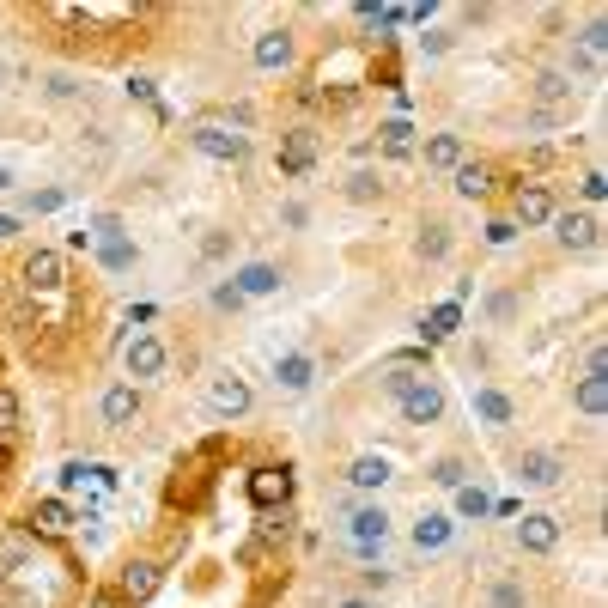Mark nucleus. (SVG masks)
<instances>
[{"mask_svg":"<svg viewBox=\"0 0 608 608\" xmlns=\"http://www.w3.org/2000/svg\"><path fill=\"white\" fill-rule=\"evenodd\" d=\"M347 542H353L359 560H377L384 542H390V511L384 505H353L347 511Z\"/></svg>","mask_w":608,"mask_h":608,"instance_id":"1","label":"nucleus"},{"mask_svg":"<svg viewBox=\"0 0 608 608\" xmlns=\"http://www.w3.org/2000/svg\"><path fill=\"white\" fill-rule=\"evenodd\" d=\"M195 152H207V159H219V165H244L250 159V134H238L232 122H195Z\"/></svg>","mask_w":608,"mask_h":608,"instance_id":"2","label":"nucleus"},{"mask_svg":"<svg viewBox=\"0 0 608 608\" xmlns=\"http://www.w3.org/2000/svg\"><path fill=\"white\" fill-rule=\"evenodd\" d=\"M159 584H165V566H152V560H128V566H122V578H116V596H122L128 608H140V602L159 596Z\"/></svg>","mask_w":608,"mask_h":608,"instance_id":"3","label":"nucleus"},{"mask_svg":"<svg viewBox=\"0 0 608 608\" xmlns=\"http://www.w3.org/2000/svg\"><path fill=\"white\" fill-rule=\"evenodd\" d=\"M560 207L548 195V183H517L511 189V225H548Z\"/></svg>","mask_w":608,"mask_h":608,"instance_id":"4","label":"nucleus"},{"mask_svg":"<svg viewBox=\"0 0 608 608\" xmlns=\"http://www.w3.org/2000/svg\"><path fill=\"white\" fill-rule=\"evenodd\" d=\"M560 517H548V511H523V523H517V548L523 554H554L560 548Z\"/></svg>","mask_w":608,"mask_h":608,"instance_id":"5","label":"nucleus"},{"mask_svg":"<svg viewBox=\"0 0 608 608\" xmlns=\"http://www.w3.org/2000/svg\"><path fill=\"white\" fill-rule=\"evenodd\" d=\"M207 408L219 420H244L250 414V384H244V377H232V371L213 377V384H207Z\"/></svg>","mask_w":608,"mask_h":608,"instance_id":"6","label":"nucleus"},{"mask_svg":"<svg viewBox=\"0 0 608 608\" xmlns=\"http://www.w3.org/2000/svg\"><path fill=\"white\" fill-rule=\"evenodd\" d=\"M560 475H566V456L560 450H523L517 456V481L523 487H560Z\"/></svg>","mask_w":608,"mask_h":608,"instance_id":"7","label":"nucleus"},{"mask_svg":"<svg viewBox=\"0 0 608 608\" xmlns=\"http://www.w3.org/2000/svg\"><path fill=\"white\" fill-rule=\"evenodd\" d=\"M402 420L408 426H438L444 420V390L432 384V377H420V384L402 396Z\"/></svg>","mask_w":608,"mask_h":608,"instance_id":"8","label":"nucleus"},{"mask_svg":"<svg viewBox=\"0 0 608 608\" xmlns=\"http://www.w3.org/2000/svg\"><path fill=\"white\" fill-rule=\"evenodd\" d=\"M548 225H554V238H560L566 250H596V244H602V225H596L590 213H572V207H566V213H554Z\"/></svg>","mask_w":608,"mask_h":608,"instance_id":"9","label":"nucleus"},{"mask_svg":"<svg viewBox=\"0 0 608 608\" xmlns=\"http://www.w3.org/2000/svg\"><path fill=\"white\" fill-rule=\"evenodd\" d=\"M122 365H128L134 384H140V377H159V371H165V341H159V335H134V341L122 347Z\"/></svg>","mask_w":608,"mask_h":608,"instance_id":"10","label":"nucleus"},{"mask_svg":"<svg viewBox=\"0 0 608 608\" xmlns=\"http://www.w3.org/2000/svg\"><path fill=\"white\" fill-rule=\"evenodd\" d=\"M98 414H104L110 432H128V426L140 420V390H134V384H110L104 402H98Z\"/></svg>","mask_w":608,"mask_h":608,"instance_id":"11","label":"nucleus"},{"mask_svg":"<svg viewBox=\"0 0 608 608\" xmlns=\"http://www.w3.org/2000/svg\"><path fill=\"white\" fill-rule=\"evenodd\" d=\"M274 384H280L286 396H304V390L317 384V359H311V353H280V359H274Z\"/></svg>","mask_w":608,"mask_h":608,"instance_id":"12","label":"nucleus"},{"mask_svg":"<svg viewBox=\"0 0 608 608\" xmlns=\"http://www.w3.org/2000/svg\"><path fill=\"white\" fill-rule=\"evenodd\" d=\"M450 536H456V517H450V511H426V517L414 523V536H408V542H414V554H444Z\"/></svg>","mask_w":608,"mask_h":608,"instance_id":"13","label":"nucleus"},{"mask_svg":"<svg viewBox=\"0 0 608 608\" xmlns=\"http://www.w3.org/2000/svg\"><path fill=\"white\" fill-rule=\"evenodd\" d=\"M25 286L31 292H61V280H67V262L55 256V250H37V256H25Z\"/></svg>","mask_w":608,"mask_h":608,"instance_id":"14","label":"nucleus"},{"mask_svg":"<svg viewBox=\"0 0 608 608\" xmlns=\"http://www.w3.org/2000/svg\"><path fill=\"white\" fill-rule=\"evenodd\" d=\"M250 499H256L262 511L286 505V499H292V469H286V463H280V469H256V475H250Z\"/></svg>","mask_w":608,"mask_h":608,"instance_id":"15","label":"nucleus"},{"mask_svg":"<svg viewBox=\"0 0 608 608\" xmlns=\"http://www.w3.org/2000/svg\"><path fill=\"white\" fill-rule=\"evenodd\" d=\"M232 286H238L244 304H250V298H268V292H280V268H274V262H244V268L232 274Z\"/></svg>","mask_w":608,"mask_h":608,"instance_id":"16","label":"nucleus"},{"mask_svg":"<svg viewBox=\"0 0 608 608\" xmlns=\"http://www.w3.org/2000/svg\"><path fill=\"white\" fill-rule=\"evenodd\" d=\"M511 414H517V408H511V396H505V390L475 384V420H481L487 432H505V426H511Z\"/></svg>","mask_w":608,"mask_h":608,"instance_id":"17","label":"nucleus"},{"mask_svg":"<svg viewBox=\"0 0 608 608\" xmlns=\"http://www.w3.org/2000/svg\"><path fill=\"white\" fill-rule=\"evenodd\" d=\"M292 55H298L292 31H262V37H256V67H262V73H274V67H292Z\"/></svg>","mask_w":608,"mask_h":608,"instance_id":"18","label":"nucleus"},{"mask_svg":"<svg viewBox=\"0 0 608 608\" xmlns=\"http://www.w3.org/2000/svg\"><path fill=\"white\" fill-rule=\"evenodd\" d=\"M311 159H317V134H311V128H292L286 146H280V171L298 177V171H311Z\"/></svg>","mask_w":608,"mask_h":608,"instance_id":"19","label":"nucleus"},{"mask_svg":"<svg viewBox=\"0 0 608 608\" xmlns=\"http://www.w3.org/2000/svg\"><path fill=\"white\" fill-rule=\"evenodd\" d=\"M347 481H353V493H384L390 487V463H384V456H353Z\"/></svg>","mask_w":608,"mask_h":608,"instance_id":"20","label":"nucleus"},{"mask_svg":"<svg viewBox=\"0 0 608 608\" xmlns=\"http://www.w3.org/2000/svg\"><path fill=\"white\" fill-rule=\"evenodd\" d=\"M450 177H456L450 189L463 195V201H487V195H493V171H487V165H469V159H463V165H456Z\"/></svg>","mask_w":608,"mask_h":608,"instance_id":"21","label":"nucleus"},{"mask_svg":"<svg viewBox=\"0 0 608 608\" xmlns=\"http://www.w3.org/2000/svg\"><path fill=\"white\" fill-rule=\"evenodd\" d=\"M426 165L432 171H456L463 165V134H432L426 140Z\"/></svg>","mask_w":608,"mask_h":608,"instance_id":"22","label":"nucleus"},{"mask_svg":"<svg viewBox=\"0 0 608 608\" xmlns=\"http://www.w3.org/2000/svg\"><path fill=\"white\" fill-rule=\"evenodd\" d=\"M31 529H37V536H67V529H73V511H67L61 499H43V505L31 511Z\"/></svg>","mask_w":608,"mask_h":608,"instance_id":"23","label":"nucleus"},{"mask_svg":"<svg viewBox=\"0 0 608 608\" xmlns=\"http://www.w3.org/2000/svg\"><path fill=\"white\" fill-rule=\"evenodd\" d=\"M92 250H98V262H104L110 274H122V268H134V238H128V232H122V238H98Z\"/></svg>","mask_w":608,"mask_h":608,"instance_id":"24","label":"nucleus"},{"mask_svg":"<svg viewBox=\"0 0 608 608\" xmlns=\"http://www.w3.org/2000/svg\"><path fill=\"white\" fill-rule=\"evenodd\" d=\"M377 140H384V152H390V159H408V152H414V128H408L402 116L377 128Z\"/></svg>","mask_w":608,"mask_h":608,"instance_id":"25","label":"nucleus"},{"mask_svg":"<svg viewBox=\"0 0 608 608\" xmlns=\"http://www.w3.org/2000/svg\"><path fill=\"white\" fill-rule=\"evenodd\" d=\"M414 250H420L426 262H444V256H450V225H438V219L420 225V244H414Z\"/></svg>","mask_w":608,"mask_h":608,"instance_id":"26","label":"nucleus"},{"mask_svg":"<svg viewBox=\"0 0 608 608\" xmlns=\"http://www.w3.org/2000/svg\"><path fill=\"white\" fill-rule=\"evenodd\" d=\"M578 408H584L590 420L608 414V377H584V384H578Z\"/></svg>","mask_w":608,"mask_h":608,"instance_id":"27","label":"nucleus"},{"mask_svg":"<svg viewBox=\"0 0 608 608\" xmlns=\"http://www.w3.org/2000/svg\"><path fill=\"white\" fill-rule=\"evenodd\" d=\"M347 201H359V207L365 201H384V177H377V171H353L347 177Z\"/></svg>","mask_w":608,"mask_h":608,"instance_id":"28","label":"nucleus"},{"mask_svg":"<svg viewBox=\"0 0 608 608\" xmlns=\"http://www.w3.org/2000/svg\"><path fill=\"white\" fill-rule=\"evenodd\" d=\"M432 481H438L444 493H456V487H469V469H463V456H438V463H432Z\"/></svg>","mask_w":608,"mask_h":608,"instance_id":"29","label":"nucleus"},{"mask_svg":"<svg viewBox=\"0 0 608 608\" xmlns=\"http://www.w3.org/2000/svg\"><path fill=\"white\" fill-rule=\"evenodd\" d=\"M578 86H572V73H536V98L542 104H560V98H572Z\"/></svg>","mask_w":608,"mask_h":608,"instance_id":"30","label":"nucleus"},{"mask_svg":"<svg viewBox=\"0 0 608 608\" xmlns=\"http://www.w3.org/2000/svg\"><path fill=\"white\" fill-rule=\"evenodd\" d=\"M487 608H523V578H493L487 584Z\"/></svg>","mask_w":608,"mask_h":608,"instance_id":"31","label":"nucleus"},{"mask_svg":"<svg viewBox=\"0 0 608 608\" xmlns=\"http://www.w3.org/2000/svg\"><path fill=\"white\" fill-rule=\"evenodd\" d=\"M487 511H493V499H487L481 487H456V517H475V523H481Z\"/></svg>","mask_w":608,"mask_h":608,"instance_id":"32","label":"nucleus"},{"mask_svg":"<svg viewBox=\"0 0 608 608\" xmlns=\"http://www.w3.org/2000/svg\"><path fill=\"white\" fill-rule=\"evenodd\" d=\"M13 432H19V396L0 390V438H13Z\"/></svg>","mask_w":608,"mask_h":608,"instance_id":"33","label":"nucleus"},{"mask_svg":"<svg viewBox=\"0 0 608 608\" xmlns=\"http://www.w3.org/2000/svg\"><path fill=\"white\" fill-rule=\"evenodd\" d=\"M450 43H456V31H426V37H414V49H420V55H444Z\"/></svg>","mask_w":608,"mask_h":608,"instance_id":"34","label":"nucleus"},{"mask_svg":"<svg viewBox=\"0 0 608 608\" xmlns=\"http://www.w3.org/2000/svg\"><path fill=\"white\" fill-rule=\"evenodd\" d=\"M487 311H493V323H511V317H517V292H493Z\"/></svg>","mask_w":608,"mask_h":608,"instance_id":"35","label":"nucleus"},{"mask_svg":"<svg viewBox=\"0 0 608 608\" xmlns=\"http://www.w3.org/2000/svg\"><path fill=\"white\" fill-rule=\"evenodd\" d=\"M390 578H396V572H390L384 560H371V566L359 572V584H365V590H390Z\"/></svg>","mask_w":608,"mask_h":608,"instance_id":"36","label":"nucleus"},{"mask_svg":"<svg viewBox=\"0 0 608 608\" xmlns=\"http://www.w3.org/2000/svg\"><path fill=\"white\" fill-rule=\"evenodd\" d=\"M61 201H67V189H37V195H31L25 207H31V213H55Z\"/></svg>","mask_w":608,"mask_h":608,"instance_id":"37","label":"nucleus"},{"mask_svg":"<svg viewBox=\"0 0 608 608\" xmlns=\"http://www.w3.org/2000/svg\"><path fill=\"white\" fill-rule=\"evenodd\" d=\"M213 304H219V311H232V317L244 311V298H238V286H232V280H225V286H213Z\"/></svg>","mask_w":608,"mask_h":608,"instance_id":"38","label":"nucleus"},{"mask_svg":"<svg viewBox=\"0 0 608 608\" xmlns=\"http://www.w3.org/2000/svg\"><path fill=\"white\" fill-rule=\"evenodd\" d=\"M450 329H456V304H438V311H432V329H426V335L438 341V335H450Z\"/></svg>","mask_w":608,"mask_h":608,"instance_id":"39","label":"nucleus"},{"mask_svg":"<svg viewBox=\"0 0 608 608\" xmlns=\"http://www.w3.org/2000/svg\"><path fill=\"white\" fill-rule=\"evenodd\" d=\"M80 92V80H73V73H49V98H73Z\"/></svg>","mask_w":608,"mask_h":608,"instance_id":"40","label":"nucleus"},{"mask_svg":"<svg viewBox=\"0 0 608 608\" xmlns=\"http://www.w3.org/2000/svg\"><path fill=\"white\" fill-rule=\"evenodd\" d=\"M511 238H517L511 219H487V244H511Z\"/></svg>","mask_w":608,"mask_h":608,"instance_id":"41","label":"nucleus"},{"mask_svg":"<svg viewBox=\"0 0 608 608\" xmlns=\"http://www.w3.org/2000/svg\"><path fill=\"white\" fill-rule=\"evenodd\" d=\"M304 219H311V207H304V201H286V207H280V225H292V232H298Z\"/></svg>","mask_w":608,"mask_h":608,"instance_id":"42","label":"nucleus"},{"mask_svg":"<svg viewBox=\"0 0 608 608\" xmlns=\"http://www.w3.org/2000/svg\"><path fill=\"white\" fill-rule=\"evenodd\" d=\"M608 195V177L602 171H584V201H602Z\"/></svg>","mask_w":608,"mask_h":608,"instance_id":"43","label":"nucleus"},{"mask_svg":"<svg viewBox=\"0 0 608 608\" xmlns=\"http://www.w3.org/2000/svg\"><path fill=\"white\" fill-rule=\"evenodd\" d=\"M86 475H92L86 463H67V469H61V487H67V493H73V487H86Z\"/></svg>","mask_w":608,"mask_h":608,"instance_id":"44","label":"nucleus"},{"mask_svg":"<svg viewBox=\"0 0 608 608\" xmlns=\"http://www.w3.org/2000/svg\"><path fill=\"white\" fill-rule=\"evenodd\" d=\"M86 608H128V602H122V596H116V590H98V596H92V602H86Z\"/></svg>","mask_w":608,"mask_h":608,"instance_id":"45","label":"nucleus"},{"mask_svg":"<svg viewBox=\"0 0 608 608\" xmlns=\"http://www.w3.org/2000/svg\"><path fill=\"white\" fill-rule=\"evenodd\" d=\"M0 608H31V602H25V596H19L13 584H0Z\"/></svg>","mask_w":608,"mask_h":608,"instance_id":"46","label":"nucleus"},{"mask_svg":"<svg viewBox=\"0 0 608 608\" xmlns=\"http://www.w3.org/2000/svg\"><path fill=\"white\" fill-rule=\"evenodd\" d=\"M13 232H19V219H13V213H0V238H13Z\"/></svg>","mask_w":608,"mask_h":608,"instance_id":"47","label":"nucleus"},{"mask_svg":"<svg viewBox=\"0 0 608 608\" xmlns=\"http://www.w3.org/2000/svg\"><path fill=\"white\" fill-rule=\"evenodd\" d=\"M335 608H371V602H365V596H347V602H335Z\"/></svg>","mask_w":608,"mask_h":608,"instance_id":"48","label":"nucleus"},{"mask_svg":"<svg viewBox=\"0 0 608 608\" xmlns=\"http://www.w3.org/2000/svg\"><path fill=\"white\" fill-rule=\"evenodd\" d=\"M0 189H13V171H7V165H0Z\"/></svg>","mask_w":608,"mask_h":608,"instance_id":"49","label":"nucleus"}]
</instances>
